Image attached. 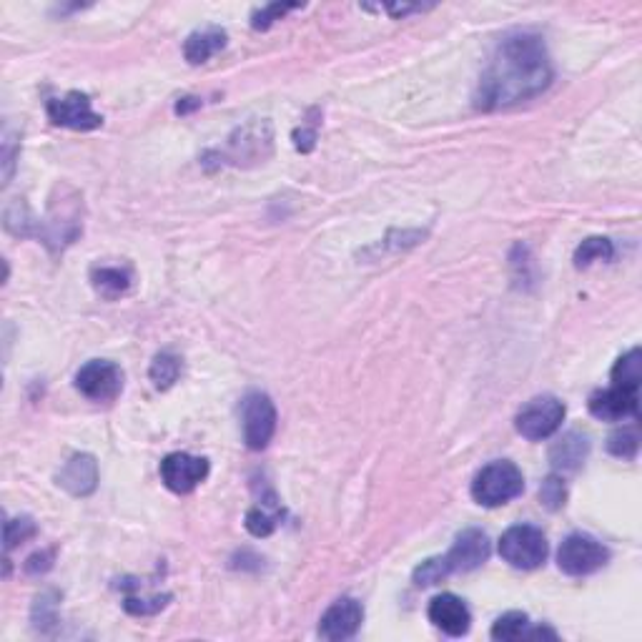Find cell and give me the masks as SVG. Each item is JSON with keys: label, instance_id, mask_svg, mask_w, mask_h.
Returning <instances> with one entry per match:
<instances>
[{"label": "cell", "instance_id": "6da1fadb", "mask_svg": "<svg viewBox=\"0 0 642 642\" xmlns=\"http://www.w3.org/2000/svg\"><path fill=\"white\" fill-rule=\"evenodd\" d=\"M552 83V63L547 48L535 33H512L502 38L482 73L477 106L485 111L515 106L547 91Z\"/></svg>", "mask_w": 642, "mask_h": 642}, {"label": "cell", "instance_id": "7a4b0ae2", "mask_svg": "<svg viewBox=\"0 0 642 642\" xmlns=\"http://www.w3.org/2000/svg\"><path fill=\"white\" fill-rule=\"evenodd\" d=\"M525 477L515 462H490L477 472L472 482V497L482 507H502L522 495Z\"/></svg>", "mask_w": 642, "mask_h": 642}, {"label": "cell", "instance_id": "3957f363", "mask_svg": "<svg viewBox=\"0 0 642 642\" xmlns=\"http://www.w3.org/2000/svg\"><path fill=\"white\" fill-rule=\"evenodd\" d=\"M547 552L550 547H547L545 535L532 525H515L500 537L502 560L517 570H537L545 565Z\"/></svg>", "mask_w": 642, "mask_h": 642}, {"label": "cell", "instance_id": "277c9868", "mask_svg": "<svg viewBox=\"0 0 642 642\" xmlns=\"http://www.w3.org/2000/svg\"><path fill=\"white\" fill-rule=\"evenodd\" d=\"M607 560H610L607 547L592 535H582V532L567 537L557 550V567L570 577L592 575V572L602 570Z\"/></svg>", "mask_w": 642, "mask_h": 642}, {"label": "cell", "instance_id": "5b68a950", "mask_svg": "<svg viewBox=\"0 0 642 642\" xmlns=\"http://www.w3.org/2000/svg\"><path fill=\"white\" fill-rule=\"evenodd\" d=\"M241 429L246 447L261 452L276 432V407L264 392H249L241 399Z\"/></svg>", "mask_w": 642, "mask_h": 642}, {"label": "cell", "instance_id": "8992f818", "mask_svg": "<svg viewBox=\"0 0 642 642\" xmlns=\"http://www.w3.org/2000/svg\"><path fill=\"white\" fill-rule=\"evenodd\" d=\"M562 419H565V404L552 394H545V397L530 399L517 412L515 429L530 442H540V439L552 437L562 427Z\"/></svg>", "mask_w": 642, "mask_h": 642}, {"label": "cell", "instance_id": "52a82bcc", "mask_svg": "<svg viewBox=\"0 0 642 642\" xmlns=\"http://www.w3.org/2000/svg\"><path fill=\"white\" fill-rule=\"evenodd\" d=\"M76 389L91 402H113L123 389V372L106 359H91L78 369Z\"/></svg>", "mask_w": 642, "mask_h": 642}, {"label": "cell", "instance_id": "ba28073f", "mask_svg": "<svg viewBox=\"0 0 642 642\" xmlns=\"http://www.w3.org/2000/svg\"><path fill=\"white\" fill-rule=\"evenodd\" d=\"M46 111L56 126L71 128V131H93L103 126V116L93 111V103L86 93L71 91L63 98H51Z\"/></svg>", "mask_w": 642, "mask_h": 642}, {"label": "cell", "instance_id": "9c48e42d", "mask_svg": "<svg viewBox=\"0 0 642 642\" xmlns=\"http://www.w3.org/2000/svg\"><path fill=\"white\" fill-rule=\"evenodd\" d=\"M209 477V462L186 452L166 454L161 462V482L176 495H189Z\"/></svg>", "mask_w": 642, "mask_h": 642}, {"label": "cell", "instance_id": "30bf717a", "mask_svg": "<svg viewBox=\"0 0 642 642\" xmlns=\"http://www.w3.org/2000/svg\"><path fill=\"white\" fill-rule=\"evenodd\" d=\"M364 622V607L354 597H339L319 620V637L329 642L352 640Z\"/></svg>", "mask_w": 642, "mask_h": 642}, {"label": "cell", "instance_id": "8fae6325", "mask_svg": "<svg viewBox=\"0 0 642 642\" xmlns=\"http://www.w3.org/2000/svg\"><path fill=\"white\" fill-rule=\"evenodd\" d=\"M492 555L490 537L482 530H464L462 535L454 540L452 550L444 555L449 572H469L485 565Z\"/></svg>", "mask_w": 642, "mask_h": 642}, {"label": "cell", "instance_id": "7c38bea8", "mask_svg": "<svg viewBox=\"0 0 642 642\" xmlns=\"http://www.w3.org/2000/svg\"><path fill=\"white\" fill-rule=\"evenodd\" d=\"M637 402H640V394L635 389L615 387L612 384L610 389H600L590 397L587 407H590V414L595 419H602V422H622V419H637Z\"/></svg>", "mask_w": 642, "mask_h": 642}, {"label": "cell", "instance_id": "4fadbf2b", "mask_svg": "<svg viewBox=\"0 0 642 642\" xmlns=\"http://www.w3.org/2000/svg\"><path fill=\"white\" fill-rule=\"evenodd\" d=\"M427 615L432 620V625L439 627L449 637L467 635L469 627H472V612L464 605V600H459L452 592H442V595L434 597L429 602Z\"/></svg>", "mask_w": 642, "mask_h": 642}, {"label": "cell", "instance_id": "5bb4252c", "mask_svg": "<svg viewBox=\"0 0 642 642\" xmlns=\"http://www.w3.org/2000/svg\"><path fill=\"white\" fill-rule=\"evenodd\" d=\"M58 485L76 497H88L98 487V462L91 454H73L58 472Z\"/></svg>", "mask_w": 642, "mask_h": 642}, {"label": "cell", "instance_id": "9a60e30c", "mask_svg": "<svg viewBox=\"0 0 642 642\" xmlns=\"http://www.w3.org/2000/svg\"><path fill=\"white\" fill-rule=\"evenodd\" d=\"M492 637L502 642L510 640H540V637H550L555 640L557 632L550 627H532L530 617L525 612H505L502 617H497V622L492 625Z\"/></svg>", "mask_w": 642, "mask_h": 642}, {"label": "cell", "instance_id": "2e32d148", "mask_svg": "<svg viewBox=\"0 0 642 642\" xmlns=\"http://www.w3.org/2000/svg\"><path fill=\"white\" fill-rule=\"evenodd\" d=\"M587 452H590V442H587L585 434L567 432L565 437L552 444L550 462L557 472H575L585 464Z\"/></svg>", "mask_w": 642, "mask_h": 642}, {"label": "cell", "instance_id": "e0dca14e", "mask_svg": "<svg viewBox=\"0 0 642 642\" xmlns=\"http://www.w3.org/2000/svg\"><path fill=\"white\" fill-rule=\"evenodd\" d=\"M224 46L226 33L221 28H204V31H196L186 38L184 56L191 66H201V63L214 58L219 51H224Z\"/></svg>", "mask_w": 642, "mask_h": 642}, {"label": "cell", "instance_id": "ac0fdd59", "mask_svg": "<svg viewBox=\"0 0 642 642\" xmlns=\"http://www.w3.org/2000/svg\"><path fill=\"white\" fill-rule=\"evenodd\" d=\"M91 281L98 294L106 296V299H118L131 289L133 276L131 271L121 269V266H96L91 271Z\"/></svg>", "mask_w": 642, "mask_h": 642}, {"label": "cell", "instance_id": "d6986e66", "mask_svg": "<svg viewBox=\"0 0 642 642\" xmlns=\"http://www.w3.org/2000/svg\"><path fill=\"white\" fill-rule=\"evenodd\" d=\"M281 520V507L279 500L274 495H269V500H264L261 505L251 507L246 512V530L254 537H269L276 530Z\"/></svg>", "mask_w": 642, "mask_h": 642}, {"label": "cell", "instance_id": "ffe728a7", "mask_svg": "<svg viewBox=\"0 0 642 642\" xmlns=\"http://www.w3.org/2000/svg\"><path fill=\"white\" fill-rule=\"evenodd\" d=\"M612 384L640 392V349H630L617 359L615 367H612Z\"/></svg>", "mask_w": 642, "mask_h": 642}, {"label": "cell", "instance_id": "44dd1931", "mask_svg": "<svg viewBox=\"0 0 642 642\" xmlns=\"http://www.w3.org/2000/svg\"><path fill=\"white\" fill-rule=\"evenodd\" d=\"M615 256V246L605 236H590L582 241L575 251V266L577 269H587L595 261H610Z\"/></svg>", "mask_w": 642, "mask_h": 642}, {"label": "cell", "instance_id": "7402d4cb", "mask_svg": "<svg viewBox=\"0 0 642 642\" xmlns=\"http://www.w3.org/2000/svg\"><path fill=\"white\" fill-rule=\"evenodd\" d=\"M151 382L156 389H169L181 374V359L171 352H161L151 364Z\"/></svg>", "mask_w": 642, "mask_h": 642}, {"label": "cell", "instance_id": "603a6c76", "mask_svg": "<svg viewBox=\"0 0 642 642\" xmlns=\"http://www.w3.org/2000/svg\"><path fill=\"white\" fill-rule=\"evenodd\" d=\"M637 449H640V434H637L635 427L620 429V432L610 434V439H607V452H610L612 457L635 459Z\"/></svg>", "mask_w": 642, "mask_h": 642}, {"label": "cell", "instance_id": "cb8c5ba5", "mask_svg": "<svg viewBox=\"0 0 642 642\" xmlns=\"http://www.w3.org/2000/svg\"><path fill=\"white\" fill-rule=\"evenodd\" d=\"M452 572H449L447 562H444V557H432V560L422 562V565L414 570V585L417 587H432L437 585V582H442L444 577H449Z\"/></svg>", "mask_w": 642, "mask_h": 642}, {"label": "cell", "instance_id": "d4e9b609", "mask_svg": "<svg viewBox=\"0 0 642 642\" xmlns=\"http://www.w3.org/2000/svg\"><path fill=\"white\" fill-rule=\"evenodd\" d=\"M171 595H148V597H141V595H128L126 600H123V607H126V612H131V615H156L158 610H164L166 605H169Z\"/></svg>", "mask_w": 642, "mask_h": 642}, {"label": "cell", "instance_id": "484cf974", "mask_svg": "<svg viewBox=\"0 0 642 642\" xmlns=\"http://www.w3.org/2000/svg\"><path fill=\"white\" fill-rule=\"evenodd\" d=\"M567 500V487L557 474H550V477L542 482L540 487V502L547 507V510H562Z\"/></svg>", "mask_w": 642, "mask_h": 642}, {"label": "cell", "instance_id": "4316f807", "mask_svg": "<svg viewBox=\"0 0 642 642\" xmlns=\"http://www.w3.org/2000/svg\"><path fill=\"white\" fill-rule=\"evenodd\" d=\"M36 535V522L31 517H18V520L6 522V550L11 552L16 545H23L26 540Z\"/></svg>", "mask_w": 642, "mask_h": 642}, {"label": "cell", "instance_id": "83f0119b", "mask_svg": "<svg viewBox=\"0 0 642 642\" xmlns=\"http://www.w3.org/2000/svg\"><path fill=\"white\" fill-rule=\"evenodd\" d=\"M294 8H299V6H291V3L289 6H281V3H274V6L261 8V11L254 16V23H251V26H254L256 31H264V28H269L274 21H281V18H284V13L294 11Z\"/></svg>", "mask_w": 642, "mask_h": 642}, {"label": "cell", "instance_id": "f1b7e54d", "mask_svg": "<svg viewBox=\"0 0 642 642\" xmlns=\"http://www.w3.org/2000/svg\"><path fill=\"white\" fill-rule=\"evenodd\" d=\"M48 567H51V555H46V552H41V555H33L31 560L26 562V570L31 572V575H36V572H46Z\"/></svg>", "mask_w": 642, "mask_h": 642}]
</instances>
